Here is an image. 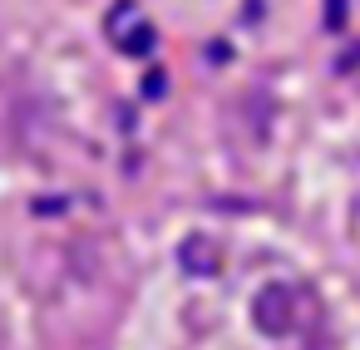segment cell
Returning <instances> with one entry per match:
<instances>
[{"mask_svg": "<svg viewBox=\"0 0 360 350\" xmlns=\"http://www.w3.org/2000/svg\"><path fill=\"white\" fill-rule=\"evenodd\" d=\"M326 20H330V25H340V20H345V6H340V0H330V6H326Z\"/></svg>", "mask_w": 360, "mask_h": 350, "instance_id": "obj_1", "label": "cell"}]
</instances>
